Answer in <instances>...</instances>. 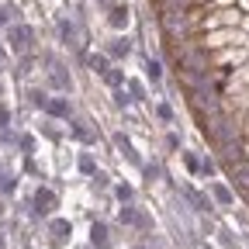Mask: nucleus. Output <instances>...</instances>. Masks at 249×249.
Returning <instances> with one entry per match:
<instances>
[{
    "mask_svg": "<svg viewBox=\"0 0 249 249\" xmlns=\"http://www.w3.org/2000/svg\"><path fill=\"white\" fill-rule=\"evenodd\" d=\"M7 38H11V45H14L18 52H24V49H28V42H31V28L18 24V28H11V31H7Z\"/></svg>",
    "mask_w": 249,
    "mask_h": 249,
    "instance_id": "obj_5",
    "label": "nucleus"
},
{
    "mask_svg": "<svg viewBox=\"0 0 249 249\" xmlns=\"http://www.w3.org/2000/svg\"><path fill=\"white\" fill-rule=\"evenodd\" d=\"M232 38H235V31L225 28V31H218V35H208V38H204V49H222V45H229ZM235 42H239V38H235Z\"/></svg>",
    "mask_w": 249,
    "mask_h": 249,
    "instance_id": "obj_6",
    "label": "nucleus"
},
{
    "mask_svg": "<svg viewBox=\"0 0 249 249\" xmlns=\"http://www.w3.org/2000/svg\"><path fill=\"white\" fill-rule=\"evenodd\" d=\"M218 152H222V163L232 170L235 163H242L246 160V149H242V142L239 139H232V142H222V145H218Z\"/></svg>",
    "mask_w": 249,
    "mask_h": 249,
    "instance_id": "obj_3",
    "label": "nucleus"
},
{
    "mask_svg": "<svg viewBox=\"0 0 249 249\" xmlns=\"http://www.w3.org/2000/svg\"><path fill=\"white\" fill-rule=\"evenodd\" d=\"M90 239H93V246H107V229L104 225H93L90 229Z\"/></svg>",
    "mask_w": 249,
    "mask_h": 249,
    "instance_id": "obj_11",
    "label": "nucleus"
},
{
    "mask_svg": "<svg viewBox=\"0 0 249 249\" xmlns=\"http://www.w3.org/2000/svg\"><path fill=\"white\" fill-rule=\"evenodd\" d=\"M107 52H111V55H118V59H121V55H128V52H132V45H128V38H114V42H111V49H107Z\"/></svg>",
    "mask_w": 249,
    "mask_h": 249,
    "instance_id": "obj_9",
    "label": "nucleus"
},
{
    "mask_svg": "<svg viewBox=\"0 0 249 249\" xmlns=\"http://www.w3.org/2000/svg\"><path fill=\"white\" fill-rule=\"evenodd\" d=\"M139 249H142V246H139Z\"/></svg>",
    "mask_w": 249,
    "mask_h": 249,
    "instance_id": "obj_22",
    "label": "nucleus"
},
{
    "mask_svg": "<svg viewBox=\"0 0 249 249\" xmlns=\"http://www.w3.org/2000/svg\"><path fill=\"white\" fill-rule=\"evenodd\" d=\"M239 132H242V124H239V118H232V114H208V118H204V135H208L214 145L239 139Z\"/></svg>",
    "mask_w": 249,
    "mask_h": 249,
    "instance_id": "obj_1",
    "label": "nucleus"
},
{
    "mask_svg": "<svg viewBox=\"0 0 249 249\" xmlns=\"http://www.w3.org/2000/svg\"><path fill=\"white\" fill-rule=\"evenodd\" d=\"M45 111H49V114H55V118H66V114H70V104L62 101V97H55V101H49V104H45Z\"/></svg>",
    "mask_w": 249,
    "mask_h": 249,
    "instance_id": "obj_8",
    "label": "nucleus"
},
{
    "mask_svg": "<svg viewBox=\"0 0 249 249\" xmlns=\"http://www.w3.org/2000/svg\"><path fill=\"white\" fill-rule=\"evenodd\" d=\"M242 7H246V11H249V0H242Z\"/></svg>",
    "mask_w": 249,
    "mask_h": 249,
    "instance_id": "obj_21",
    "label": "nucleus"
},
{
    "mask_svg": "<svg viewBox=\"0 0 249 249\" xmlns=\"http://www.w3.org/2000/svg\"><path fill=\"white\" fill-rule=\"evenodd\" d=\"M114 104H118V107H124V104H128V97H124V90H121V87L114 90Z\"/></svg>",
    "mask_w": 249,
    "mask_h": 249,
    "instance_id": "obj_18",
    "label": "nucleus"
},
{
    "mask_svg": "<svg viewBox=\"0 0 249 249\" xmlns=\"http://www.w3.org/2000/svg\"><path fill=\"white\" fill-rule=\"evenodd\" d=\"M121 222H139V214L132 208H121Z\"/></svg>",
    "mask_w": 249,
    "mask_h": 249,
    "instance_id": "obj_17",
    "label": "nucleus"
},
{
    "mask_svg": "<svg viewBox=\"0 0 249 249\" xmlns=\"http://www.w3.org/2000/svg\"><path fill=\"white\" fill-rule=\"evenodd\" d=\"M246 152H249V149H246Z\"/></svg>",
    "mask_w": 249,
    "mask_h": 249,
    "instance_id": "obj_23",
    "label": "nucleus"
},
{
    "mask_svg": "<svg viewBox=\"0 0 249 249\" xmlns=\"http://www.w3.org/2000/svg\"><path fill=\"white\" fill-rule=\"evenodd\" d=\"M160 24H163V31L170 38H180L183 31H187V11H173V7H163V14H160Z\"/></svg>",
    "mask_w": 249,
    "mask_h": 249,
    "instance_id": "obj_2",
    "label": "nucleus"
},
{
    "mask_svg": "<svg viewBox=\"0 0 249 249\" xmlns=\"http://www.w3.org/2000/svg\"><path fill=\"white\" fill-rule=\"evenodd\" d=\"M145 73H149L152 80H160V76H163V70H160V62H156V59H149V62H145Z\"/></svg>",
    "mask_w": 249,
    "mask_h": 249,
    "instance_id": "obj_15",
    "label": "nucleus"
},
{
    "mask_svg": "<svg viewBox=\"0 0 249 249\" xmlns=\"http://www.w3.org/2000/svg\"><path fill=\"white\" fill-rule=\"evenodd\" d=\"M104 80H107L111 87H121V83H124V76H121V70H107V73H104Z\"/></svg>",
    "mask_w": 249,
    "mask_h": 249,
    "instance_id": "obj_14",
    "label": "nucleus"
},
{
    "mask_svg": "<svg viewBox=\"0 0 249 249\" xmlns=\"http://www.w3.org/2000/svg\"><path fill=\"white\" fill-rule=\"evenodd\" d=\"M232 183H235V191L249 194V163H246V160L232 166Z\"/></svg>",
    "mask_w": 249,
    "mask_h": 249,
    "instance_id": "obj_4",
    "label": "nucleus"
},
{
    "mask_svg": "<svg viewBox=\"0 0 249 249\" xmlns=\"http://www.w3.org/2000/svg\"><path fill=\"white\" fill-rule=\"evenodd\" d=\"M90 66H93V73H107V59L104 55H90Z\"/></svg>",
    "mask_w": 249,
    "mask_h": 249,
    "instance_id": "obj_13",
    "label": "nucleus"
},
{
    "mask_svg": "<svg viewBox=\"0 0 249 249\" xmlns=\"http://www.w3.org/2000/svg\"><path fill=\"white\" fill-rule=\"evenodd\" d=\"M80 170H83V173H93V160H90V156H83V160H80Z\"/></svg>",
    "mask_w": 249,
    "mask_h": 249,
    "instance_id": "obj_19",
    "label": "nucleus"
},
{
    "mask_svg": "<svg viewBox=\"0 0 249 249\" xmlns=\"http://www.w3.org/2000/svg\"><path fill=\"white\" fill-rule=\"evenodd\" d=\"M111 24H114V28L128 24V7H111Z\"/></svg>",
    "mask_w": 249,
    "mask_h": 249,
    "instance_id": "obj_10",
    "label": "nucleus"
},
{
    "mask_svg": "<svg viewBox=\"0 0 249 249\" xmlns=\"http://www.w3.org/2000/svg\"><path fill=\"white\" fill-rule=\"evenodd\" d=\"M52 208H55V194H52V191H38V194H35V211H38V214H49Z\"/></svg>",
    "mask_w": 249,
    "mask_h": 249,
    "instance_id": "obj_7",
    "label": "nucleus"
},
{
    "mask_svg": "<svg viewBox=\"0 0 249 249\" xmlns=\"http://www.w3.org/2000/svg\"><path fill=\"white\" fill-rule=\"evenodd\" d=\"M214 197H218V201H222V204H232V194L225 191V187H214Z\"/></svg>",
    "mask_w": 249,
    "mask_h": 249,
    "instance_id": "obj_16",
    "label": "nucleus"
},
{
    "mask_svg": "<svg viewBox=\"0 0 249 249\" xmlns=\"http://www.w3.org/2000/svg\"><path fill=\"white\" fill-rule=\"evenodd\" d=\"M118 149H121L124 156H128L132 163H139V156H135V149H132V142H128V139H121V135H118Z\"/></svg>",
    "mask_w": 249,
    "mask_h": 249,
    "instance_id": "obj_12",
    "label": "nucleus"
},
{
    "mask_svg": "<svg viewBox=\"0 0 249 249\" xmlns=\"http://www.w3.org/2000/svg\"><path fill=\"white\" fill-rule=\"evenodd\" d=\"M235 80H239V83H249V62H246V66H242V73H239Z\"/></svg>",
    "mask_w": 249,
    "mask_h": 249,
    "instance_id": "obj_20",
    "label": "nucleus"
}]
</instances>
